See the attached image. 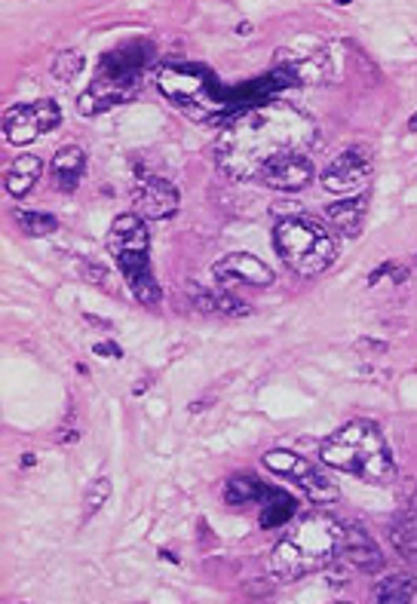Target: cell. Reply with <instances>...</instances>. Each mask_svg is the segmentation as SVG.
Returning <instances> with one entry per match:
<instances>
[{
    "label": "cell",
    "mask_w": 417,
    "mask_h": 604,
    "mask_svg": "<svg viewBox=\"0 0 417 604\" xmlns=\"http://www.w3.org/2000/svg\"><path fill=\"white\" fill-rule=\"evenodd\" d=\"M313 123L289 105H264L230 120L215 142L218 169L237 181H258V175L280 157L307 154Z\"/></svg>",
    "instance_id": "6da1fadb"
},
{
    "label": "cell",
    "mask_w": 417,
    "mask_h": 604,
    "mask_svg": "<svg viewBox=\"0 0 417 604\" xmlns=\"http://www.w3.org/2000/svg\"><path fill=\"white\" fill-rule=\"evenodd\" d=\"M344 537L347 528L326 513L301 516L289 525L283 540L273 546L270 571L280 580H298L304 574H313L338 559Z\"/></svg>",
    "instance_id": "7a4b0ae2"
},
{
    "label": "cell",
    "mask_w": 417,
    "mask_h": 604,
    "mask_svg": "<svg viewBox=\"0 0 417 604\" xmlns=\"http://www.w3.org/2000/svg\"><path fill=\"white\" fill-rule=\"evenodd\" d=\"M319 457L329 470L356 476L368 485H387L396 476L387 439L368 421H350L319 445Z\"/></svg>",
    "instance_id": "3957f363"
},
{
    "label": "cell",
    "mask_w": 417,
    "mask_h": 604,
    "mask_svg": "<svg viewBox=\"0 0 417 604\" xmlns=\"http://www.w3.org/2000/svg\"><path fill=\"white\" fill-rule=\"evenodd\" d=\"M273 243H276L280 258L298 276L326 273L338 258V237L332 234L326 224L310 218V215L283 218L273 230Z\"/></svg>",
    "instance_id": "277c9868"
},
{
    "label": "cell",
    "mask_w": 417,
    "mask_h": 604,
    "mask_svg": "<svg viewBox=\"0 0 417 604\" xmlns=\"http://www.w3.org/2000/svg\"><path fill=\"white\" fill-rule=\"evenodd\" d=\"M142 71H145V59L135 56V46H120V50L108 53L102 59V68L92 80L89 92L80 96V114H99L111 105H120L126 99H132L138 89H142Z\"/></svg>",
    "instance_id": "5b68a950"
},
{
    "label": "cell",
    "mask_w": 417,
    "mask_h": 604,
    "mask_svg": "<svg viewBox=\"0 0 417 604\" xmlns=\"http://www.w3.org/2000/svg\"><path fill=\"white\" fill-rule=\"evenodd\" d=\"M157 80L166 99H172L184 114L203 120L218 108V102L212 99V80L197 65H163Z\"/></svg>",
    "instance_id": "8992f818"
},
{
    "label": "cell",
    "mask_w": 417,
    "mask_h": 604,
    "mask_svg": "<svg viewBox=\"0 0 417 604\" xmlns=\"http://www.w3.org/2000/svg\"><path fill=\"white\" fill-rule=\"evenodd\" d=\"M264 467H267L270 473H276V476H286L289 482H295V485H298L310 500H316V503H332V500L338 497L335 479L326 476V473L316 467V463L304 460V457L295 454V451H283V448L267 451V454H264Z\"/></svg>",
    "instance_id": "52a82bcc"
},
{
    "label": "cell",
    "mask_w": 417,
    "mask_h": 604,
    "mask_svg": "<svg viewBox=\"0 0 417 604\" xmlns=\"http://www.w3.org/2000/svg\"><path fill=\"white\" fill-rule=\"evenodd\" d=\"M62 123V108L53 99H40L34 105H16L4 117V138L10 145H31L37 135L50 132Z\"/></svg>",
    "instance_id": "ba28073f"
},
{
    "label": "cell",
    "mask_w": 417,
    "mask_h": 604,
    "mask_svg": "<svg viewBox=\"0 0 417 604\" xmlns=\"http://www.w3.org/2000/svg\"><path fill=\"white\" fill-rule=\"evenodd\" d=\"M372 154L368 148H350L341 157L332 160V166L322 172V188L332 191V194H356L362 191L368 178H372Z\"/></svg>",
    "instance_id": "9c48e42d"
},
{
    "label": "cell",
    "mask_w": 417,
    "mask_h": 604,
    "mask_svg": "<svg viewBox=\"0 0 417 604\" xmlns=\"http://www.w3.org/2000/svg\"><path fill=\"white\" fill-rule=\"evenodd\" d=\"M132 206L135 215L163 221L178 212V191L160 175H138V181L132 184Z\"/></svg>",
    "instance_id": "30bf717a"
},
{
    "label": "cell",
    "mask_w": 417,
    "mask_h": 604,
    "mask_svg": "<svg viewBox=\"0 0 417 604\" xmlns=\"http://www.w3.org/2000/svg\"><path fill=\"white\" fill-rule=\"evenodd\" d=\"M114 261H117V267H120V273H123V280H126L129 292H132L138 301L148 304V307H154V304L163 301V289H160L157 280H154V270H151L148 252H120V255H114Z\"/></svg>",
    "instance_id": "8fae6325"
},
{
    "label": "cell",
    "mask_w": 417,
    "mask_h": 604,
    "mask_svg": "<svg viewBox=\"0 0 417 604\" xmlns=\"http://www.w3.org/2000/svg\"><path fill=\"white\" fill-rule=\"evenodd\" d=\"M212 273L218 276L221 283H243V286H258V289H267L273 286V270L258 261L255 255L249 252H234V255H224L221 261H215Z\"/></svg>",
    "instance_id": "7c38bea8"
},
{
    "label": "cell",
    "mask_w": 417,
    "mask_h": 604,
    "mask_svg": "<svg viewBox=\"0 0 417 604\" xmlns=\"http://www.w3.org/2000/svg\"><path fill=\"white\" fill-rule=\"evenodd\" d=\"M310 181H313V160L307 154L280 157L258 175V184L273 191H301Z\"/></svg>",
    "instance_id": "4fadbf2b"
},
{
    "label": "cell",
    "mask_w": 417,
    "mask_h": 604,
    "mask_svg": "<svg viewBox=\"0 0 417 604\" xmlns=\"http://www.w3.org/2000/svg\"><path fill=\"white\" fill-rule=\"evenodd\" d=\"M338 559L350 571H359V574H378L384 568V552L378 549V543L372 537H368L365 531H359V528L347 531Z\"/></svg>",
    "instance_id": "5bb4252c"
},
{
    "label": "cell",
    "mask_w": 417,
    "mask_h": 604,
    "mask_svg": "<svg viewBox=\"0 0 417 604\" xmlns=\"http://www.w3.org/2000/svg\"><path fill=\"white\" fill-rule=\"evenodd\" d=\"M108 249H111V255H120V252H151V234H148V227H145V218L135 215V212L114 218L111 234H108Z\"/></svg>",
    "instance_id": "9a60e30c"
},
{
    "label": "cell",
    "mask_w": 417,
    "mask_h": 604,
    "mask_svg": "<svg viewBox=\"0 0 417 604\" xmlns=\"http://www.w3.org/2000/svg\"><path fill=\"white\" fill-rule=\"evenodd\" d=\"M83 172H86V154L80 148L68 145V148L56 151V157L50 163V175H53L56 191H65V194L77 191L80 181H83Z\"/></svg>",
    "instance_id": "2e32d148"
},
{
    "label": "cell",
    "mask_w": 417,
    "mask_h": 604,
    "mask_svg": "<svg viewBox=\"0 0 417 604\" xmlns=\"http://www.w3.org/2000/svg\"><path fill=\"white\" fill-rule=\"evenodd\" d=\"M40 175H43V160L34 157V154H22V157H16L13 166L7 169V175H4V188H7L10 197L22 200L25 194L34 191V184L40 181Z\"/></svg>",
    "instance_id": "e0dca14e"
},
{
    "label": "cell",
    "mask_w": 417,
    "mask_h": 604,
    "mask_svg": "<svg viewBox=\"0 0 417 604\" xmlns=\"http://www.w3.org/2000/svg\"><path fill=\"white\" fill-rule=\"evenodd\" d=\"M188 292H191L197 310L212 313V316H227V319H234V316H249V313H252V307H249L246 301H240V298H234V295H227V292H218V289H200V286H191Z\"/></svg>",
    "instance_id": "ac0fdd59"
},
{
    "label": "cell",
    "mask_w": 417,
    "mask_h": 604,
    "mask_svg": "<svg viewBox=\"0 0 417 604\" xmlns=\"http://www.w3.org/2000/svg\"><path fill=\"white\" fill-rule=\"evenodd\" d=\"M365 212H368V197H353V200H341V203L326 206L329 221L341 230L344 237H359L362 234Z\"/></svg>",
    "instance_id": "d6986e66"
},
{
    "label": "cell",
    "mask_w": 417,
    "mask_h": 604,
    "mask_svg": "<svg viewBox=\"0 0 417 604\" xmlns=\"http://www.w3.org/2000/svg\"><path fill=\"white\" fill-rule=\"evenodd\" d=\"M390 540L399 549L402 559L417 565V506L402 509V513L390 522Z\"/></svg>",
    "instance_id": "ffe728a7"
},
{
    "label": "cell",
    "mask_w": 417,
    "mask_h": 604,
    "mask_svg": "<svg viewBox=\"0 0 417 604\" xmlns=\"http://www.w3.org/2000/svg\"><path fill=\"white\" fill-rule=\"evenodd\" d=\"M417 595V577L414 574H387L372 589V598L378 604H408Z\"/></svg>",
    "instance_id": "44dd1931"
},
{
    "label": "cell",
    "mask_w": 417,
    "mask_h": 604,
    "mask_svg": "<svg viewBox=\"0 0 417 604\" xmlns=\"http://www.w3.org/2000/svg\"><path fill=\"white\" fill-rule=\"evenodd\" d=\"M16 221L22 224V230H25V234H31V237H50V234H56V230H59V221L53 215H46V212L16 209Z\"/></svg>",
    "instance_id": "7402d4cb"
},
{
    "label": "cell",
    "mask_w": 417,
    "mask_h": 604,
    "mask_svg": "<svg viewBox=\"0 0 417 604\" xmlns=\"http://www.w3.org/2000/svg\"><path fill=\"white\" fill-rule=\"evenodd\" d=\"M264 488L252 479V476H234L227 482V491H224V500L230 503V506H243V503H249V500H255L258 494H261Z\"/></svg>",
    "instance_id": "603a6c76"
},
{
    "label": "cell",
    "mask_w": 417,
    "mask_h": 604,
    "mask_svg": "<svg viewBox=\"0 0 417 604\" xmlns=\"http://www.w3.org/2000/svg\"><path fill=\"white\" fill-rule=\"evenodd\" d=\"M83 500H86V503H83V519L89 522V519L96 516L99 509L105 506V500H111V479H108V476L92 479L89 488H86V497H83Z\"/></svg>",
    "instance_id": "cb8c5ba5"
},
{
    "label": "cell",
    "mask_w": 417,
    "mask_h": 604,
    "mask_svg": "<svg viewBox=\"0 0 417 604\" xmlns=\"http://www.w3.org/2000/svg\"><path fill=\"white\" fill-rule=\"evenodd\" d=\"M83 56L77 53V50H62V53H56V59H53V77L56 80H62V83H71L80 71H83Z\"/></svg>",
    "instance_id": "d4e9b609"
},
{
    "label": "cell",
    "mask_w": 417,
    "mask_h": 604,
    "mask_svg": "<svg viewBox=\"0 0 417 604\" xmlns=\"http://www.w3.org/2000/svg\"><path fill=\"white\" fill-rule=\"evenodd\" d=\"M96 353H102V356H123V353H120V347H114V344H111V347L99 344V347H96Z\"/></svg>",
    "instance_id": "484cf974"
},
{
    "label": "cell",
    "mask_w": 417,
    "mask_h": 604,
    "mask_svg": "<svg viewBox=\"0 0 417 604\" xmlns=\"http://www.w3.org/2000/svg\"><path fill=\"white\" fill-rule=\"evenodd\" d=\"M408 129H411V132H417V114H414V117H411V123H408Z\"/></svg>",
    "instance_id": "4316f807"
}]
</instances>
